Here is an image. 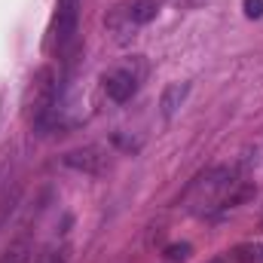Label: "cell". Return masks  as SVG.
<instances>
[{"label":"cell","mask_w":263,"mask_h":263,"mask_svg":"<svg viewBox=\"0 0 263 263\" xmlns=\"http://www.w3.org/2000/svg\"><path fill=\"white\" fill-rule=\"evenodd\" d=\"M55 98H59V77L55 70L46 65L40 67L31 80V92H28V117H31V126L37 132L52 129L55 123Z\"/></svg>","instance_id":"cell-2"},{"label":"cell","mask_w":263,"mask_h":263,"mask_svg":"<svg viewBox=\"0 0 263 263\" xmlns=\"http://www.w3.org/2000/svg\"><path fill=\"white\" fill-rule=\"evenodd\" d=\"M159 12V0H129L110 9V15L104 18V25L114 31L117 40H129L138 28H144L153 15Z\"/></svg>","instance_id":"cell-3"},{"label":"cell","mask_w":263,"mask_h":263,"mask_svg":"<svg viewBox=\"0 0 263 263\" xmlns=\"http://www.w3.org/2000/svg\"><path fill=\"white\" fill-rule=\"evenodd\" d=\"M187 251H190L187 245H181V248H172V260H184V257H187Z\"/></svg>","instance_id":"cell-12"},{"label":"cell","mask_w":263,"mask_h":263,"mask_svg":"<svg viewBox=\"0 0 263 263\" xmlns=\"http://www.w3.org/2000/svg\"><path fill=\"white\" fill-rule=\"evenodd\" d=\"M31 260H34V248H31L28 239H15L0 257V263H31Z\"/></svg>","instance_id":"cell-9"},{"label":"cell","mask_w":263,"mask_h":263,"mask_svg":"<svg viewBox=\"0 0 263 263\" xmlns=\"http://www.w3.org/2000/svg\"><path fill=\"white\" fill-rule=\"evenodd\" d=\"M187 92H190V83H168V86L162 89V98H159L162 117H175V114H178V107L184 104Z\"/></svg>","instance_id":"cell-7"},{"label":"cell","mask_w":263,"mask_h":263,"mask_svg":"<svg viewBox=\"0 0 263 263\" xmlns=\"http://www.w3.org/2000/svg\"><path fill=\"white\" fill-rule=\"evenodd\" d=\"M245 15H251V18L263 15V0H245Z\"/></svg>","instance_id":"cell-11"},{"label":"cell","mask_w":263,"mask_h":263,"mask_svg":"<svg viewBox=\"0 0 263 263\" xmlns=\"http://www.w3.org/2000/svg\"><path fill=\"white\" fill-rule=\"evenodd\" d=\"M12 168H15V150L12 147H0V193L9 187Z\"/></svg>","instance_id":"cell-10"},{"label":"cell","mask_w":263,"mask_h":263,"mask_svg":"<svg viewBox=\"0 0 263 263\" xmlns=\"http://www.w3.org/2000/svg\"><path fill=\"white\" fill-rule=\"evenodd\" d=\"M141 77H144V67L141 62H132V65H120L114 70H107L101 77V86H104V95L117 104H126L132 95L138 92L141 86Z\"/></svg>","instance_id":"cell-4"},{"label":"cell","mask_w":263,"mask_h":263,"mask_svg":"<svg viewBox=\"0 0 263 263\" xmlns=\"http://www.w3.org/2000/svg\"><path fill=\"white\" fill-rule=\"evenodd\" d=\"M77 6H80V0H59V12H55V25H52V37H55L59 49H65L77 34Z\"/></svg>","instance_id":"cell-5"},{"label":"cell","mask_w":263,"mask_h":263,"mask_svg":"<svg viewBox=\"0 0 263 263\" xmlns=\"http://www.w3.org/2000/svg\"><path fill=\"white\" fill-rule=\"evenodd\" d=\"M245 193L248 190L239 187L233 168L217 165V168H208L205 175H199L193 181V187L184 196V205H187L190 214L205 217V214H214V211H220L227 205H236L239 199H245Z\"/></svg>","instance_id":"cell-1"},{"label":"cell","mask_w":263,"mask_h":263,"mask_svg":"<svg viewBox=\"0 0 263 263\" xmlns=\"http://www.w3.org/2000/svg\"><path fill=\"white\" fill-rule=\"evenodd\" d=\"M18 205H22V190H18V187H6V190L0 193V230L9 227V220H12V214L18 211Z\"/></svg>","instance_id":"cell-8"},{"label":"cell","mask_w":263,"mask_h":263,"mask_svg":"<svg viewBox=\"0 0 263 263\" xmlns=\"http://www.w3.org/2000/svg\"><path fill=\"white\" fill-rule=\"evenodd\" d=\"M65 165L67 168H77V172H86V175H98V172H104V165H107V156L101 153V147H77V150H70L65 153Z\"/></svg>","instance_id":"cell-6"}]
</instances>
